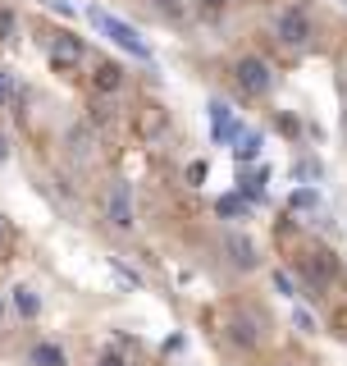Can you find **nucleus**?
Segmentation results:
<instances>
[{"instance_id": "f257e3e1", "label": "nucleus", "mask_w": 347, "mask_h": 366, "mask_svg": "<svg viewBox=\"0 0 347 366\" xmlns=\"http://www.w3.org/2000/svg\"><path fill=\"white\" fill-rule=\"evenodd\" d=\"M87 19H92V28H96V33H105V37H110L115 46H124V51H133L137 60H151V46L142 42V37L133 33V28H128L124 19H115L110 10H96V5H92V10H87Z\"/></svg>"}, {"instance_id": "f03ea898", "label": "nucleus", "mask_w": 347, "mask_h": 366, "mask_svg": "<svg viewBox=\"0 0 347 366\" xmlns=\"http://www.w3.org/2000/svg\"><path fill=\"white\" fill-rule=\"evenodd\" d=\"M297 270H302L306 289L320 293V289H329V279L338 275V261H334V252H325V247H306V252L297 256Z\"/></svg>"}, {"instance_id": "7ed1b4c3", "label": "nucleus", "mask_w": 347, "mask_h": 366, "mask_svg": "<svg viewBox=\"0 0 347 366\" xmlns=\"http://www.w3.org/2000/svg\"><path fill=\"white\" fill-rule=\"evenodd\" d=\"M233 78H238V88L247 92V97H265V92L274 88V74L260 56H242L238 65H233Z\"/></svg>"}, {"instance_id": "20e7f679", "label": "nucleus", "mask_w": 347, "mask_h": 366, "mask_svg": "<svg viewBox=\"0 0 347 366\" xmlns=\"http://www.w3.org/2000/svg\"><path fill=\"white\" fill-rule=\"evenodd\" d=\"M274 37H279L283 46H306V42H311V14H306L302 5L279 10V19H274Z\"/></svg>"}, {"instance_id": "39448f33", "label": "nucleus", "mask_w": 347, "mask_h": 366, "mask_svg": "<svg viewBox=\"0 0 347 366\" xmlns=\"http://www.w3.org/2000/svg\"><path fill=\"white\" fill-rule=\"evenodd\" d=\"M65 156L78 169L96 165V138H92V124H74V128L65 133Z\"/></svg>"}, {"instance_id": "423d86ee", "label": "nucleus", "mask_w": 347, "mask_h": 366, "mask_svg": "<svg viewBox=\"0 0 347 366\" xmlns=\"http://www.w3.org/2000/svg\"><path fill=\"white\" fill-rule=\"evenodd\" d=\"M105 215H110V224H115V229H124V233L133 229V188L124 183V178H119V183H110Z\"/></svg>"}, {"instance_id": "0eeeda50", "label": "nucleus", "mask_w": 347, "mask_h": 366, "mask_svg": "<svg viewBox=\"0 0 347 366\" xmlns=\"http://www.w3.org/2000/svg\"><path fill=\"white\" fill-rule=\"evenodd\" d=\"M242 133H247V128L233 119L228 101H210V138H215V142H238Z\"/></svg>"}, {"instance_id": "6e6552de", "label": "nucleus", "mask_w": 347, "mask_h": 366, "mask_svg": "<svg viewBox=\"0 0 347 366\" xmlns=\"http://www.w3.org/2000/svg\"><path fill=\"white\" fill-rule=\"evenodd\" d=\"M51 60H55V69H74L78 60H83V42H78V37H69V33H60L51 42Z\"/></svg>"}, {"instance_id": "1a4fd4ad", "label": "nucleus", "mask_w": 347, "mask_h": 366, "mask_svg": "<svg viewBox=\"0 0 347 366\" xmlns=\"http://www.w3.org/2000/svg\"><path fill=\"white\" fill-rule=\"evenodd\" d=\"M265 178H270V169H265V165H260V169H242L238 165V192L247 201H260V197H265Z\"/></svg>"}, {"instance_id": "9d476101", "label": "nucleus", "mask_w": 347, "mask_h": 366, "mask_svg": "<svg viewBox=\"0 0 347 366\" xmlns=\"http://www.w3.org/2000/svg\"><path fill=\"white\" fill-rule=\"evenodd\" d=\"M260 330H265V316H256V311H242L238 325H233V339L251 348V344H260Z\"/></svg>"}, {"instance_id": "9b49d317", "label": "nucleus", "mask_w": 347, "mask_h": 366, "mask_svg": "<svg viewBox=\"0 0 347 366\" xmlns=\"http://www.w3.org/2000/svg\"><path fill=\"white\" fill-rule=\"evenodd\" d=\"M224 247H228V256H233V266H242V270L256 266V247H251V238H242V233H228Z\"/></svg>"}, {"instance_id": "f8f14e48", "label": "nucleus", "mask_w": 347, "mask_h": 366, "mask_svg": "<svg viewBox=\"0 0 347 366\" xmlns=\"http://www.w3.org/2000/svg\"><path fill=\"white\" fill-rule=\"evenodd\" d=\"M28 366H69V357H65L60 344H37L33 353H28Z\"/></svg>"}, {"instance_id": "ddd939ff", "label": "nucleus", "mask_w": 347, "mask_h": 366, "mask_svg": "<svg viewBox=\"0 0 347 366\" xmlns=\"http://www.w3.org/2000/svg\"><path fill=\"white\" fill-rule=\"evenodd\" d=\"M137 128H142L146 142H155V138L164 133V110H160V106H142V124H137Z\"/></svg>"}, {"instance_id": "4468645a", "label": "nucleus", "mask_w": 347, "mask_h": 366, "mask_svg": "<svg viewBox=\"0 0 347 366\" xmlns=\"http://www.w3.org/2000/svg\"><path fill=\"white\" fill-rule=\"evenodd\" d=\"M96 88H101V92H119V88H124L119 65H110V60H96Z\"/></svg>"}, {"instance_id": "2eb2a0df", "label": "nucleus", "mask_w": 347, "mask_h": 366, "mask_svg": "<svg viewBox=\"0 0 347 366\" xmlns=\"http://www.w3.org/2000/svg\"><path fill=\"white\" fill-rule=\"evenodd\" d=\"M233 156H238V165H251V160L260 156V133H242L238 147H233Z\"/></svg>"}, {"instance_id": "dca6fc26", "label": "nucleus", "mask_w": 347, "mask_h": 366, "mask_svg": "<svg viewBox=\"0 0 347 366\" xmlns=\"http://www.w3.org/2000/svg\"><path fill=\"white\" fill-rule=\"evenodd\" d=\"M288 206H293V211H315V206H320V192H315L311 183H302V188H293Z\"/></svg>"}, {"instance_id": "f3484780", "label": "nucleus", "mask_w": 347, "mask_h": 366, "mask_svg": "<svg viewBox=\"0 0 347 366\" xmlns=\"http://www.w3.org/2000/svg\"><path fill=\"white\" fill-rule=\"evenodd\" d=\"M215 211L228 215V220H238V215H247V197H242V192H228V197L215 201Z\"/></svg>"}, {"instance_id": "a211bd4d", "label": "nucleus", "mask_w": 347, "mask_h": 366, "mask_svg": "<svg viewBox=\"0 0 347 366\" xmlns=\"http://www.w3.org/2000/svg\"><path fill=\"white\" fill-rule=\"evenodd\" d=\"M14 307H19V316H28V321H33L37 311H42V298H37L33 289H14Z\"/></svg>"}, {"instance_id": "6ab92c4d", "label": "nucleus", "mask_w": 347, "mask_h": 366, "mask_svg": "<svg viewBox=\"0 0 347 366\" xmlns=\"http://www.w3.org/2000/svg\"><path fill=\"white\" fill-rule=\"evenodd\" d=\"M293 174H297V178H320V160H302Z\"/></svg>"}, {"instance_id": "aec40b11", "label": "nucleus", "mask_w": 347, "mask_h": 366, "mask_svg": "<svg viewBox=\"0 0 347 366\" xmlns=\"http://www.w3.org/2000/svg\"><path fill=\"white\" fill-rule=\"evenodd\" d=\"M10 37H14V14L0 10V42H10Z\"/></svg>"}, {"instance_id": "412c9836", "label": "nucleus", "mask_w": 347, "mask_h": 366, "mask_svg": "<svg viewBox=\"0 0 347 366\" xmlns=\"http://www.w3.org/2000/svg\"><path fill=\"white\" fill-rule=\"evenodd\" d=\"M201 178H206V160H192V165H187V183H192V188H196Z\"/></svg>"}, {"instance_id": "4be33fe9", "label": "nucleus", "mask_w": 347, "mask_h": 366, "mask_svg": "<svg viewBox=\"0 0 347 366\" xmlns=\"http://www.w3.org/2000/svg\"><path fill=\"white\" fill-rule=\"evenodd\" d=\"M10 97H14V83H10V74L0 69V106H10Z\"/></svg>"}, {"instance_id": "5701e85b", "label": "nucleus", "mask_w": 347, "mask_h": 366, "mask_svg": "<svg viewBox=\"0 0 347 366\" xmlns=\"http://www.w3.org/2000/svg\"><path fill=\"white\" fill-rule=\"evenodd\" d=\"M274 289H279V293H283V298H293V279L283 275V270H274Z\"/></svg>"}, {"instance_id": "b1692460", "label": "nucleus", "mask_w": 347, "mask_h": 366, "mask_svg": "<svg viewBox=\"0 0 347 366\" xmlns=\"http://www.w3.org/2000/svg\"><path fill=\"white\" fill-rule=\"evenodd\" d=\"M293 321H297V330H306V334L315 330V321H311V311H293Z\"/></svg>"}, {"instance_id": "393cba45", "label": "nucleus", "mask_w": 347, "mask_h": 366, "mask_svg": "<svg viewBox=\"0 0 347 366\" xmlns=\"http://www.w3.org/2000/svg\"><path fill=\"white\" fill-rule=\"evenodd\" d=\"M42 5H46V10H60V14H65V19H69V14H74V5H69V0H42Z\"/></svg>"}, {"instance_id": "a878e982", "label": "nucleus", "mask_w": 347, "mask_h": 366, "mask_svg": "<svg viewBox=\"0 0 347 366\" xmlns=\"http://www.w3.org/2000/svg\"><path fill=\"white\" fill-rule=\"evenodd\" d=\"M160 10H164V14H174V19H178V14H183V0H160Z\"/></svg>"}, {"instance_id": "bb28decb", "label": "nucleus", "mask_w": 347, "mask_h": 366, "mask_svg": "<svg viewBox=\"0 0 347 366\" xmlns=\"http://www.w3.org/2000/svg\"><path fill=\"white\" fill-rule=\"evenodd\" d=\"M0 160H10V142L5 138H0Z\"/></svg>"}, {"instance_id": "cd10ccee", "label": "nucleus", "mask_w": 347, "mask_h": 366, "mask_svg": "<svg viewBox=\"0 0 347 366\" xmlns=\"http://www.w3.org/2000/svg\"><path fill=\"white\" fill-rule=\"evenodd\" d=\"M101 366H124V362H119V357H105V362H101Z\"/></svg>"}, {"instance_id": "c85d7f7f", "label": "nucleus", "mask_w": 347, "mask_h": 366, "mask_svg": "<svg viewBox=\"0 0 347 366\" xmlns=\"http://www.w3.org/2000/svg\"><path fill=\"white\" fill-rule=\"evenodd\" d=\"M206 5H210V10H215V5H224V0H206Z\"/></svg>"}, {"instance_id": "c756f323", "label": "nucleus", "mask_w": 347, "mask_h": 366, "mask_svg": "<svg viewBox=\"0 0 347 366\" xmlns=\"http://www.w3.org/2000/svg\"><path fill=\"white\" fill-rule=\"evenodd\" d=\"M0 238H5V224H0Z\"/></svg>"}, {"instance_id": "7c9ffc66", "label": "nucleus", "mask_w": 347, "mask_h": 366, "mask_svg": "<svg viewBox=\"0 0 347 366\" xmlns=\"http://www.w3.org/2000/svg\"><path fill=\"white\" fill-rule=\"evenodd\" d=\"M0 316H5V311H0Z\"/></svg>"}]
</instances>
